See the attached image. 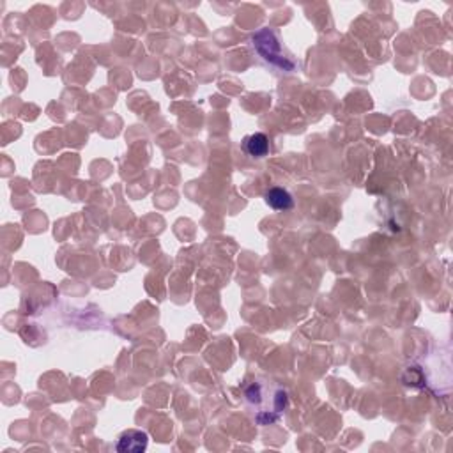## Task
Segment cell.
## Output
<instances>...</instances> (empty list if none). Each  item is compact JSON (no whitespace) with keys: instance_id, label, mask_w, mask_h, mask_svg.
<instances>
[{"instance_id":"obj_1","label":"cell","mask_w":453,"mask_h":453,"mask_svg":"<svg viewBox=\"0 0 453 453\" xmlns=\"http://www.w3.org/2000/svg\"><path fill=\"white\" fill-rule=\"evenodd\" d=\"M246 401L257 409L255 420L260 425H273L287 409V391L269 383H252L245 391Z\"/></svg>"},{"instance_id":"obj_2","label":"cell","mask_w":453,"mask_h":453,"mask_svg":"<svg viewBox=\"0 0 453 453\" xmlns=\"http://www.w3.org/2000/svg\"><path fill=\"white\" fill-rule=\"evenodd\" d=\"M253 46L262 55V59L273 64V66L285 71H292L296 67L294 60L291 57H285L284 50H281V43L278 41L276 34L269 30V28H260L259 32L253 34Z\"/></svg>"},{"instance_id":"obj_3","label":"cell","mask_w":453,"mask_h":453,"mask_svg":"<svg viewBox=\"0 0 453 453\" xmlns=\"http://www.w3.org/2000/svg\"><path fill=\"white\" fill-rule=\"evenodd\" d=\"M149 443V436L142 430H126L121 434L116 448L121 453H142L145 452Z\"/></svg>"},{"instance_id":"obj_4","label":"cell","mask_w":453,"mask_h":453,"mask_svg":"<svg viewBox=\"0 0 453 453\" xmlns=\"http://www.w3.org/2000/svg\"><path fill=\"white\" fill-rule=\"evenodd\" d=\"M242 151L252 158H264L269 152V138L264 133H253L245 137L241 144Z\"/></svg>"},{"instance_id":"obj_5","label":"cell","mask_w":453,"mask_h":453,"mask_svg":"<svg viewBox=\"0 0 453 453\" xmlns=\"http://www.w3.org/2000/svg\"><path fill=\"white\" fill-rule=\"evenodd\" d=\"M264 198H266V204L274 211H289L294 208V198L284 188H269Z\"/></svg>"}]
</instances>
